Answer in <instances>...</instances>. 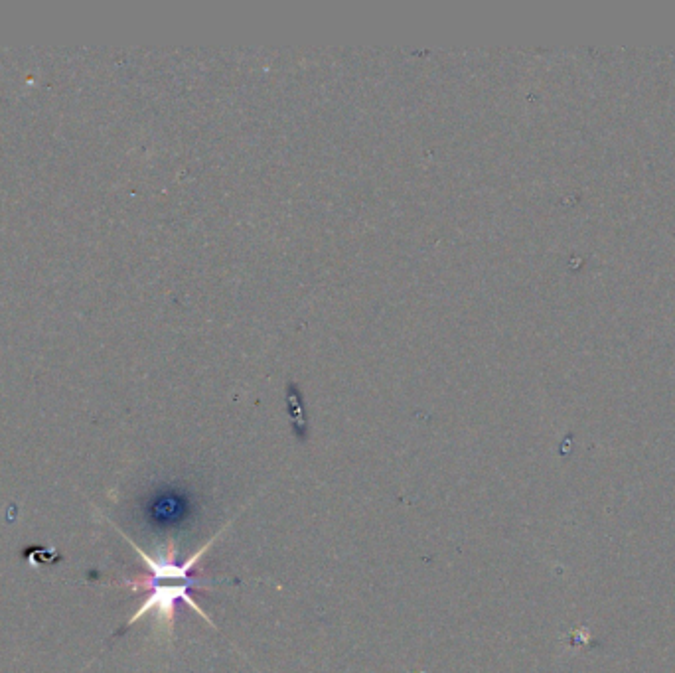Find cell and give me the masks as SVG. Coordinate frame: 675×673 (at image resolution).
<instances>
[{
    "label": "cell",
    "instance_id": "6da1fadb",
    "mask_svg": "<svg viewBox=\"0 0 675 673\" xmlns=\"http://www.w3.org/2000/svg\"><path fill=\"white\" fill-rule=\"evenodd\" d=\"M227 525H225L224 529H220L208 543H204L196 553H192L186 561H178L176 559V545H174L172 539H168L164 551H158L156 555H149L145 549H141L133 539H129L125 535V539L139 553L143 565L149 571L147 577L137 579L135 583H129V587L133 591L147 589L149 593H147L145 602L139 606V610L129 618L127 628L133 626V624H137L141 618L152 614L158 630L170 638L172 630H174L178 602H184L186 606H190V610H194L210 626H214L212 618L204 612V608L196 602L194 593H192V591H198V589H206L210 585H206L200 577H194L192 571L202 563L204 555L214 545V541L224 533Z\"/></svg>",
    "mask_w": 675,
    "mask_h": 673
}]
</instances>
